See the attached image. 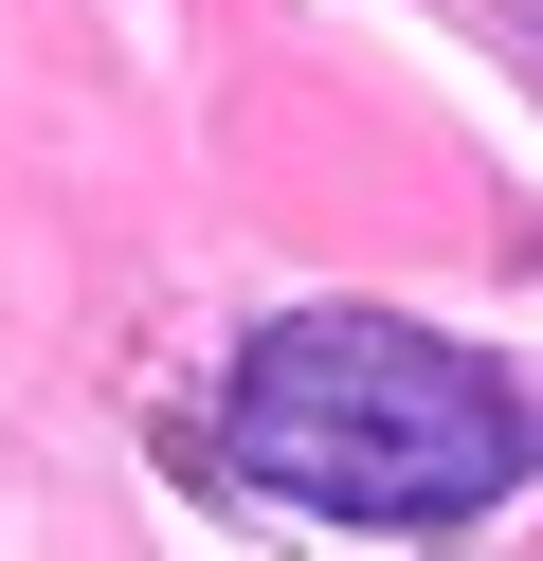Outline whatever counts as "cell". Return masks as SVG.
I'll return each instance as SVG.
<instances>
[{
    "label": "cell",
    "instance_id": "6da1fadb",
    "mask_svg": "<svg viewBox=\"0 0 543 561\" xmlns=\"http://www.w3.org/2000/svg\"><path fill=\"white\" fill-rule=\"evenodd\" d=\"M217 471L344 543H453L543 471V399L417 308H272L217 363Z\"/></svg>",
    "mask_w": 543,
    "mask_h": 561
}]
</instances>
